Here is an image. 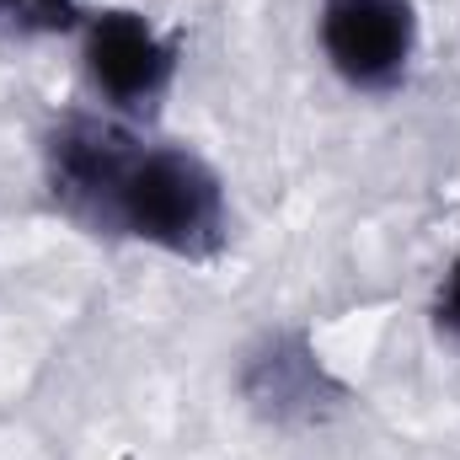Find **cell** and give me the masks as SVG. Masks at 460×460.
<instances>
[{
    "label": "cell",
    "instance_id": "obj_5",
    "mask_svg": "<svg viewBox=\"0 0 460 460\" xmlns=\"http://www.w3.org/2000/svg\"><path fill=\"white\" fill-rule=\"evenodd\" d=\"M434 327H439V338H450L460 348V252L450 257V268L434 289Z\"/></svg>",
    "mask_w": 460,
    "mask_h": 460
},
{
    "label": "cell",
    "instance_id": "obj_4",
    "mask_svg": "<svg viewBox=\"0 0 460 460\" xmlns=\"http://www.w3.org/2000/svg\"><path fill=\"white\" fill-rule=\"evenodd\" d=\"M86 22L81 0H0V38H54Z\"/></svg>",
    "mask_w": 460,
    "mask_h": 460
},
{
    "label": "cell",
    "instance_id": "obj_3",
    "mask_svg": "<svg viewBox=\"0 0 460 460\" xmlns=\"http://www.w3.org/2000/svg\"><path fill=\"white\" fill-rule=\"evenodd\" d=\"M322 59L353 92H391L418 59V5L412 0H322L316 11Z\"/></svg>",
    "mask_w": 460,
    "mask_h": 460
},
{
    "label": "cell",
    "instance_id": "obj_1",
    "mask_svg": "<svg viewBox=\"0 0 460 460\" xmlns=\"http://www.w3.org/2000/svg\"><path fill=\"white\" fill-rule=\"evenodd\" d=\"M43 177L75 226L155 246L182 262H209L230 241L220 172L166 139H139L118 118H59L43 139Z\"/></svg>",
    "mask_w": 460,
    "mask_h": 460
},
{
    "label": "cell",
    "instance_id": "obj_2",
    "mask_svg": "<svg viewBox=\"0 0 460 460\" xmlns=\"http://www.w3.org/2000/svg\"><path fill=\"white\" fill-rule=\"evenodd\" d=\"M81 32V70L86 86L113 113H155L177 81V43L134 5L86 11Z\"/></svg>",
    "mask_w": 460,
    "mask_h": 460
}]
</instances>
